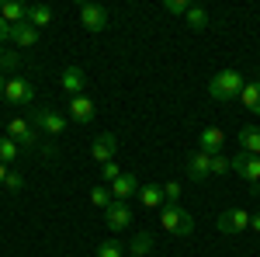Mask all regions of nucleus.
<instances>
[{
    "label": "nucleus",
    "mask_w": 260,
    "mask_h": 257,
    "mask_svg": "<svg viewBox=\"0 0 260 257\" xmlns=\"http://www.w3.org/2000/svg\"><path fill=\"white\" fill-rule=\"evenodd\" d=\"M243 87H246V80H243L240 70H219L208 80V94L215 101H236L243 94Z\"/></svg>",
    "instance_id": "1"
},
{
    "label": "nucleus",
    "mask_w": 260,
    "mask_h": 257,
    "mask_svg": "<svg viewBox=\"0 0 260 257\" xmlns=\"http://www.w3.org/2000/svg\"><path fill=\"white\" fill-rule=\"evenodd\" d=\"M160 226L167 233H177V237H191V233H194V219H191V212H184L180 205H163L160 209Z\"/></svg>",
    "instance_id": "2"
},
{
    "label": "nucleus",
    "mask_w": 260,
    "mask_h": 257,
    "mask_svg": "<svg viewBox=\"0 0 260 257\" xmlns=\"http://www.w3.org/2000/svg\"><path fill=\"white\" fill-rule=\"evenodd\" d=\"M7 136L14 139L21 150H35V146H39V132L31 129V122H24V119H11L7 122Z\"/></svg>",
    "instance_id": "3"
},
{
    "label": "nucleus",
    "mask_w": 260,
    "mask_h": 257,
    "mask_svg": "<svg viewBox=\"0 0 260 257\" xmlns=\"http://www.w3.org/2000/svg\"><path fill=\"white\" fill-rule=\"evenodd\" d=\"M104 226H108L111 233L128 230V226H132V209H128L125 202H111V205L104 209Z\"/></svg>",
    "instance_id": "4"
},
{
    "label": "nucleus",
    "mask_w": 260,
    "mask_h": 257,
    "mask_svg": "<svg viewBox=\"0 0 260 257\" xmlns=\"http://www.w3.org/2000/svg\"><path fill=\"white\" fill-rule=\"evenodd\" d=\"M4 98L11 101V104H31L35 101V91H31V83L24 77H11L7 87H4Z\"/></svg>",
    "instance_id": "5"
},
{
    "label": "nucleus",
    "mask_w": 260,
    "mask_h": 257,
    "mask_svg": "<svg viewBox=\"0 0 260 257\" xmlns=\"http://www.w3.org/2000/svg\"><path fill=\"white\" fill-rule=\"evenodd\" d=\"M31 122L39 125L42 132H49V136H59L62 129H66V119H62L59 111H52V108H39V111H31Z\"/></svg>",
    "instance_id": "6"
},
{
    "label": "nucleus",
    "mask_w": 260,
    "mask_h": 257,
    "mask_svg": "<svg viewBox=\"0 0 260 257\" xmlns=\"http://www.w3.org/2000/svg\"><path fill=\"white\" fill-rule=\"evenodd\" d=\"M233 170L240 174L243 181H250V184H260V157H250V153H236L233 157Z\"/></svg>",
    "instance_id": "7"
},
{
    "label": "nucleus",
    "mask_w": 260,
    "mask_h": 257,
    "mask_svg": "<svg viewBox=\"0 0 260 257\" xmlns=\"http://www.w3.org/2000/svg\"><path fill=\"white\" fill-rule=\"evenodd\" d=\"M115 150H118V139L111 136V132H101V136L94 139V142H90V157L98 160L101 167L115 160Z\"/></svg>",
    "instance_id": "8"
},
{
    "label": "nucleus",
    "mask_w": 260,
    "mask_h": 257,
    "mask_svg": "<svg viewBox=\"0 0 260 257\" xmlns=\"http://www.w3.org/2000/svg\"><path fill=\"white\" fill-rule=\"evenodd\" d=\"M215 226H219V233H240V230L250 226V212L246 209H225Z\"/></svg>",
    "instance_id": "9"
},
{
    "label": "nucleus",
    "mask_w": 260,
    "mask_h": 257,
    "mask_svg": "<svg viewBox=\"0 0 260 257\" xmlns=\"http://www.w3.org/2000/svg\"><path fill=\"white\" fill-rule=\"evenodd\" d=\"M222 146H225V132H222V129H215V125L201 129V136H198V150H201V153H208V157H219Z\"/></svg>",
    "instance_id": "10"
},
{
    "label": "nucleus",
    "mask_w": 260,
    "mask_h": 257,
    "mask_svg": "<svg viewBox=\"0 0 260 257\" xmlns=\"http://www.w3.org/2000/svg\"><path fill=\"white\" fill-rule=\"evenodd\" d=\"M80 21L87 32H104L108 28V11L98 4H80Z\"/></svg>",
    "instance_id": "11"
},
{
    "label": "nucleus",
    "mask_w": 260,
    "mask_h": 257,
    "mask_svg": "<svg viewBox=\"0 0 260 257\" xmlns=\"http://www.w3.org/2000/svg\"><path fill=\"white\" fill-rule=\"evenodd\" d=\"M59 83H62V91H66L70 98H80V94H83V83H87V73H83L80 66H66V70H62V77H59Z\"/></svg>",
    "instance_id": "12"
},
{
    "label": "nucleus",
    "mask_w": 260,
    "mask_h": 257,
    "mask_svg": "<svg viewBox=\"0 0 260 257\" xmlns=\"http://www.w3.org/2000/svg\"><path fill=\"white\" fill-rule=\"evenodd\" d=\"M208 174H212V157H208V153H191V157H187V178L191 181H205L208 178Z\"/></svg>",
    "instance_id": "13"
},
{
    "label": "nucleus",
    "mask_w": 260,
    "mask_h": 257,
    "mask_svg": "<svg viewBox=\"0 0 260 257\" xmlns=\"http://www.w3.org/2000/svg\"><path fill=\"white\" fill-rule=\"evenodd\" d=\"M7 39L14 42V45H24V49H28V45L39 42V28H31L28 21H21V24H11V28H7Z\"/></svg>",
    "instance_id": "14"
},
{
    "label": "nucleus",
    "mask_w": 260,
    "mask_h": 257,
    "mask_svg": "<svg viewBox=\"0 0 260 257\" xmlns=\"http://www.w3.org/2000/svg\"><path fill=\"white\" fill-rule=\"evenodd\" d=\"M70 119L80 122V125H87V122L94 119V98H87V94L73 98V101H70Z\"/></svg>",
    "instance_id": "15"
},
{
    "label": "nucleus",
    "mask_w": 260,
    "mask_h": 257,
    "mask_svg": "<svg viewBox=\"0 0 260 257\" xmlns=\"http://www.w3.org/2000/svg\"><path fill=\"white\" fill-rule=\"evenodd\" d=\"M111 195H115V202H128L132 195H139V181L132 174H121L118 181H111Z\"/></svg>",
    "instance_id": "16"
},
{
    "label": "nucleus",
    "mask_w": 260,
    "mask_h": 257,
    "mask_svg": "<svg viewBox=\"0 0 260 257\" xmlns=\"http://www.w3.org/2000/svg\"><path fill=\"white\" fill-rule=\"evenodd\" d=\"M0 18L7 21V24H21V21L28 18V7L21 0H4L0 4Z\"/></svg>",
    "instance_id": "17"
},
{
    "label": "nucleus",
    "mask_w": 260,
    "mask_h": 257,
    "mask_svg": "<svg viewBox=\"0 0 260 257\" xmlns=\"http://www.w3.org/2000/svg\"><path fill=\"white\" fill-rule=\"evenodd\" d=\"M240 101H243V108H246L250 115H260V80H250V83L243 87Z\"/></svg>",
    "instance_id": "18"
},
{
    "label": "nucleus",
    "mask_w": 260,
    "mask_h": 257,
    "mask_svg": "<svg viewBox=\"0 0 260 257\" xmlns=\"http://www.w3.org/2000/svg\"><path fill=\"white\" fill-rule=\"evenodd\" d=\"M28 24H31V28H45V24H49V21H52V7H49V4H31V7H28Z\"/></svg>",
    "instance_id": "19"
},
{
    "label": "nucleus",
    "mask_w": 260,
    "mask_h": 257,
    "mask_svg": "<svg viewBox=\"0 0 260 257\" xmlns=\"http://www.w3.org/2000/svg\"><path fill=\"white\" fill-rule=\"evenodd\" d=\"M240 146H243V153L260 157V129L257 125H246V129L240 132Z\"/></svg>",
    "instance_id": "20"
},
{
    "label": "nucleus",
    "mask_w": 260,
    "mask_h": 257,
    "mask_svg": "<svg viewBox=\"0 0 260 257\" xmlns=\"http://www.w3.org/2000/svg\"><path fill=\"white\" fill-rule=\"evenodd\" d=\"M139 202L146 205V209H163V205H167L163 188H156V184H146V188H139Z\"/></svg>",
    "instance_id": "21"
},
{
    "label": "nucleus",
    "mask_w": 260,
    "mask_h": 257,
    "mask_svg": "<svg viewBox=\"0 0 260 257\" xmlns=\"http://www.w3.org/2000/svg\"><path fill=\"white\" fill-rule=\"evenodd\" d=\"M18 153H21V146L14 142V139H11V136H0V163H7V167H11V163L18 160Z\"/></svg>",
    "instance_id": "22"
},
{
    "label": "nucleus",
    "mask_w": 260,
    "mask_h": 257,
    "mask_svg": "<svg viewBox=\"0 0 260 257\" xmlns=\"http://www.w3.org/2000/svg\"><path fill=\"white\" fill-rule=\"evenodd\" d=\"M111 202H115L111 188H104V184H94V188H90V205H94V209H108Z\"/></svg>",
    "instance_id": "23"
},
{
    "label": "nucleus",
    "mask_w": 260,
    "mask_h": 257,
    "mask_svg": "<svg viewBox=\"0 0 260 257\" xmlns=\"http://www.w3.org/2000/svg\"><path fill=\"white\" fill-rule=\"evenodd\" d=\"M153 247H156V237L153 233H139V237L132 240V254H139V257H146Z\"/></svg>",
    "instance_id": "24"
},
{
    "label": "nucleus",
    "mask_w": 260,
    "mask_h": 257,
    "mask_svg": "<svg viewBox=\"0 0 260 257\" xmlns=\"http://www.w3.org/2000/svg\"><path fill=\"white\" fill-rule=\"evenodd\" d=\"M187 24H191L194 32H205V28H208V11H205V7H191V11H187Z\"/></svg>",
    "instance_id": "25"
},
{
    "label": "nucleus",
    "mask_w": 260,
    "mask_h": 257,
    "mask_svg": "<svg viewBox=\"0 0 260 257\" xmlns=\"http://www.w3.org/2000/svg\"><path fill=\"white\" fill-rule=\"evenodd\" d=\"M212 174H233V160L219 153V157H212Z\"/></svg>",
    "instance_id": "26"
},
{
    "label": "nucleus",
    "mask_w": 260,
    "mask_h": 257,
    "mask_svg": "<svg viewBox=\"0 0 260 257\" xmlns=\"http://www.w3.org/2000/svg\"><path fill=\"white\" fill-rule=\"evenodd\" d=\"M163 11H167V14H184V18H187L191 4H187V0H163Z\"/></svg>",
    "instance_id": "27"
},
{
    "label": "nucleus",
    "mask_w": 260,
    "mask_h": 257,
    "mask_svg": "<svg viewBox=\"0 0 260 257\" xmlns=\"http://www.w3.org/2000/svg\"><path fill=\"white\" fill-rule=\"evenodd\" d=\"M98 257H121V243L118 240H104L98 247Z\"/></svg>",
    "instance_id": "28"
},
{
    "label": "nucleus",
    "mask_w": 260,
    "mask_h": 257,
    "mask_svg": "<svg viewBox=\"0 0 260 257\" xmlns=\"http://www.w3.org/2000/svg\"><path fill=\"white\" fill-rule=\"evenodd\" d=\"M18 63H21V56H14V52H0V73H11V70H18Z\"/></svg>",
    "instance_id": "29"
},
{
    "label": "nucleus",
    "mask_w": 260,
    "mask_h": 257,
    "mask_svg": "<svg viewBox=\"0 0 260 257\" xmlns=\"http://www.w3.org/2000/svg\"><path fill=\"white\" fill-rule=\"evenodd\" d=\"M163 198H167V205H177L180 202V184L177 181H167V184H163Z\"/></svg>",
    "instance_id": "30"
},
{
    "label": "nucleus",
    "mask_w": 260,
    "mask_h": 257,
    "mask_svg": "<svg viewBox=\"0 0 260 257\" xmlns=\"http://www.w3.org/2000/svg\"><path fill=\"white\" fill-rule=\"evenodd\" d=\"M101 178H104V181H118L121 178V167L115 163V160H111V163H104V167H101Z\"/></svg>",
    "instance_id": "31"
},
{
    "label": "nucleus",
    "mask_w": 260,
    "mask_h": 257,
    "mask_svg": "<svg viewBox=\"0 0 260 257\" xmlns=\"http://www.w3.org/2000/svg\"><path fill=\"white\" fill-rule=\"evenodd\" d=\"M4 188H7V191H21V188H24V178L11 170V174H7V181H4Z\"/></svg>",
    "instance_id": "32"
},
{
    "label": "nucleus",
    "mask_w": 260,
    "mask_h": 257,
    "mask_svg": "<svg viewBox=\"0 0 260 257\" xmlns=\"http://www.w3.org/2000/svg\"><path fill=\"white\" fill-rule=\"evenodd\" d=\"M250 230H253V233H260V212H253V216H250Z\"/></svg>",
    "instance_id": "33"
},
{
    "label": "nucleus",
    "mask_w": 260,
    "mask_h": 257,
    "mask_svg": "<svg viewBox=\"0 0 260 257\" xmlns=\"http://www.w3.org/2000/svg\"><path fill=\"white\" fill-rule=\"evenodd\" d=\"M7 28H11V24H7V21L0 18V45H4V42H7Z\"/></svg>",
    "instance_id": "34"
},
{
    "label": "nucleus",
    "mask_w": 260,
    "mask_h": 257,
    "mask_svg": "<svg viewBox=\"0 0 260 257\" xmlns=\"http://www.w3.org/2000/svg\"><path fill=\"white\" fill-rule=\"evenodd\" d=\"M7 174H11V170H7V163H0V184L7 181Z\"/></svg>",
    "instance_id": "35"
},
{
    "label": "nucleus",
    "mask_w": 260,
    "mask_h": 257,
    "mask_svg": "<svg viewBox=\"0 0 260 257\" xmlns=\"http://www.w3.org/2000/svg\"><path fill=\"white\" fill-rule=\"evenodd\" d=\"M4 87H7V77L0 73V98H4Z\"/></svg>",
    "instance_id": "36"
},
{
    "label": "nucleus",
    "mask_w": 260,
    "mask_h": 257,
    "mask_svg": "<svg viewBox=\"0 0 260 257\" xmlns=\"http://www.w3.org/2000/svg\"><path fill=\"white\" fill-rule=\"evenodd\" d=\"M125 257H139V254H125Z\"/></svg>",
    "instance_id": "37"
}]
</instances>
